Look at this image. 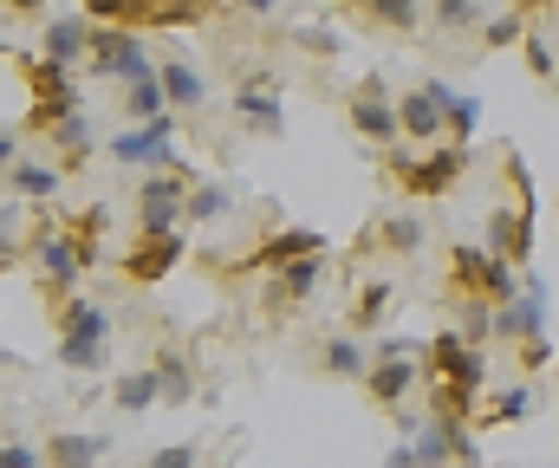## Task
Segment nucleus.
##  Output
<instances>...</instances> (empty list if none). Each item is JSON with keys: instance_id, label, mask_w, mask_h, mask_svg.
Segmentation results:
<instances>
[{"instance_id": "f257e3e1", "label": "nucleus", "mask_w": 559, "mask_h": 468, "mask_svg": "<svg viewBox=\"0 0 559 468\" xmlns=\"http://www.w3.org/2000/svg\"><path fill=\"white\" fill-rule=\"evenodd\" d=\"M228 118L248 137H286V72L267 59H241L228 72Z\"/></svg>"}, {"instance_id": "f03ea898", "label": "nucleus", "mask_w": 559, "mask_h": 468, "mask_svg": "<svg viewBox=\"0 0 559 468\" xmlns=\"http://www.w3.org/2000/svg\"><path fill=\"white\" fill-rule=\"evenodd\" d=\"M0 46H7V39H0ZM7 52H13L20 79H26V92H33L20 137H52V124L79 111V72H72V65H52L39 46H33V52H26V46H7Z\"/></svg>"}, {"instance_id": "7ed1b4c3", "label": "nucleus", "mask_w": 559, "mask_h": 468, "mask_svg": "<svg viewBox=\"0 0 559 468\" xmlns=\"http://www.w3.org/2000/svg\"><path fill=\"white\" fill-rule=\"evenodd\" d=\"M508 176H514V208H488V254L495 261H508L514 274H527V261H534V215H540V189H534V176H527V163L521 151H508Z\"/></svg>"}, {"instance_id": "20e7f679", "label": "nucleus", "mask_w": 559, "mask_h": 468, "mask_svg": "<svg viewBox=\"0 0 559 468\" xmlns=\"http://www.w3.org/2000/svg\"><path fill=\"white\" fill-rule=\"evenodd\" d=\"M52 325H59V364H66V371L92 377V371L111 364V312L98 307L92 293L59 300V307H52Z\"/></svg>"}, {"instance_id": "39448f33", "label": "nucleus", "mask_w": 559, "mask_h": 468, "mask_svg": "<svg viewBox=\"0 0 559 468\" xmlns=\"http://www.w3.org/2000/svg\"><path fill=\"white\" fill-rule=\"evenodd\" d=\"M20 254L33 261V274H39V293H46V307H59V300H72L79 293V254H72V241H66V228L46 215V221H33L26 228V241H20Z\"/></svg>"}, {"instance_id": "423d86ee", "label": "nucleus", "mask_w": 559, "mask_h": 468, "mask_svg": "<svg viewBox=\"0 0 559 468\" xmlns=\"http://www.w3.org/2000/svg\"><path fill=\"white\" fill-rule=\"evenodd\" d=\"M449 293L455 300H481V307H514L521 300V274L508 261H495L488 248H449Z\"/></svg>"}, {"instance_id": "0eeeda50", "label": "nucleus", "mask_w": 559, "mask_h": 468, "mask_svg": "<svg viewBox=\"0 0 559 468\" xmlns=\"http://www.w3.org/2000/svg\"><path fill=\"white\" fill-rule=\"evenodd\" d=\"M384 176H391L404 195L436 202V195H449V189L468 176V151H462V144H436V151H423V156L391 151V156H384Z\"/></svg>"}, {"instance_id": "6e6552de", "label": "nucleus", "mask_w": 559, "mask_h": 468, "mask_svg": "<svg viewBox=\"0 0 559 468\" xmlns=\"http://www.w3.org/2000/svg\"><path fill=\"white\" fill-rule=\"evenodd\" d=\"M345 124L371 144V151H397V137H404V124H397V98H391V79L384 72H365L358 85H352V98H345Z\"/></svg>"}, {"instance_id": "1a4fd4ad", "label": "nucleus", "mask_w": 559, "mask_h": 468, "mask_svg": "<svg viewBox=\"0 0 559 468\" xmlns=\"http://www.w3.org/2000/svg\"><path fill=\"white\" fill-rule=\"evenodd\" d=\"M306 254H325V235L319 228H274V235H261L248 254H235V261H215V274H280V267H293V261H306Z\"/></svg>"}, {"instance_id": "9d476101", "label": "nucleus", "mask_w": 559, "mask_h": 468, "mask_svg": "<svg viewBox=\"0 0 559 468\" xmlns=\"http://www.w3.org/2000/svg\"><path fill=\"white\" fill-rule=\"evenodd\" d=\"M423 351H429V384H449L462 397H481V384H488V351L481 345H468L462 332H436Z\"/></svg>"}, {"instance_id": "9b49d317", "label": "nucleus", "mask_w": 559, "mask_h": 468, "mask_svg": "<svg viewBox=\"0 0 559 468\" xmlns=\"http://www.w3.org/2000/svg\"><path fill=\"white\" fill-rule=\"evenodd\" d=\"M85 72L92 79H111V85H131V79H150L156 72V59H150L143 33H131V26H98V39L85 52Z\"/></svg>"}, {"instance_id": "f8f14e48", "label": "nucleus", "mask_w": 559, "mask_h": 468, "mask_svg": "<svg viewBox=\"0 0 559 468\" xmlns=\"http://www.w3.org/2000/svg\"><path fill=\"white\" fill-rule=\"evenodd\" d=\"M105 151L118 156L124 169H143V176H156V169H182V156H176V111H169L163 124H124V131H111Z\"/></svg>"}, {"instance_id": "ddd939ff", "label": "nucleus", "mask_w": 559, "mask_h": 468, "mask_svg": "<svg viewBox=\"0 0 559 468\" xmlns=\"http://www.w3.org/2000/svg\"><path fill=\"white\" fill-rule=\"evenodd\" d=\"M189 254V235H131L124 248V287H163Z\"/></svg>"}, {"instance_id": "4468645a", "label": "nucleus", "mask_w": 559, "mask_h": 468, "mask_svg": "<svg viewBox=\"0 0 559 468\" xmlns=\"http://www.w3.org/2000/svg\"><path fill=\"white\" fill-rule=\"evenodd\" d=\"M319 280H325V254H306V261H293V267H280V274H267V287H261V312H267V319L280 325L286 312L312 307Z\"/></svg>"}, {"instance_id": "2eb2a0df", "label": "nucleus", "mask_w": 559, "mask_h": 468, "mask_svg": "<svg viewBox=\"0 0 559 468\" xmlns=\"http://www.w3.org/2000/svg\"><path fill=\"white\" fill-rule=\"evenodd\" d=\"M92 39H98V26H92V13H46L39 20V52L52 59V65H85V52H92Z\"/></svg>"}, {"instance_id": "dca6fc26", "label": "nucleus", "mask_w": 559, "mask_h": 468, "mask_svg": "<svg viewBox=\"0 0 559 468\" xmlns=\"http://www.w3.org/2000/svg\"><path fill=\"white\" fill-rule=\"evenodd\" d=\"M59 228H66V241H72V254H79V267L92 274V267L105 261V235H111V208H105V202H85V208H72V215H59Z\"/></svg>"}, {"instance_id": "f3484780", "label": "nucleus", "mask_w": 559, "mask_h": 468, "mask_svg": "<svg viewBox=\"0 0 559 468\" xmlns=\"http://www.w3.org/2000/svg\"><path fill=\"white\" fill-rule=\"evenodd\" d=\"M423 85H429V98L442 105V144H462V151H468V137L481 131V98L455 92L449 79H423Z\"/></svg>"}, {"instance_id": "a211bd4d", "label": "nucleus", "mask_w": 559, "mask_h": 468, "mask_svg": "<svg viewBox=\"0 0 559 468\" xmlns=\"http://www.w3.org/2000/svg\"><path fill=\"white\" fill-rule=\"evenodd\" d=\"M156 79H163V98H169L176 118H195V111L209 105V79H202L189 59H156Z\"/></svg>"}, {"instance_id": "6ab92c4d", "label": "nucleus", "mask_w": 559, "mask_h": 468, "mask_svg": "<svg viewBox=\"0 0 559 468\" xmlns=\"http://www.w3.org/2000/svg\"><path fill=\"white\" fill-rule=\"evenodd\" d=\"M312 364H319L325 377H352V384H365V371H371V345H365L358 332H332V338H319Z\"/></svg>"}, {"instance_id": "aec40b11", "label": "nucleus", "mask_w": 559, "mask_h": 468, "mask_svg": "<svg viewBox=\"0 0 559 468\" xmlns=\"http://www.w3.org/2000/svg\"><path fill=\"white\" fill-rule=\"evenodd\" d=\"M417 358H384V364H371L365 371V397L378 404V410H404V397L417 391Z\"/></svg>"}, {"instance_id": "412c9836", "label": "nucleus", "mask_w": 559, "mask_h": 468, "mask_svg": "<svg viewBox=\"0 0 559 468\" xmlns=\"http://www.w3.org/2000/svg\"><path fill=\"white\" fill-rule=\"evenodd\" d=\"M59 182H66V169H59V163H33V156H20V163H13V176H7V195H13V202L46 208V202L59 195Z\"/></svg>"}, {"instance_id": "4be33fe9", "label": "nucleus", "mask_w": 559, "mask_h": 468, "mask_svg": "<svg viewBox=\"0 0 559 468\" xmlns=\"http://www.w3.org/2000/svg\"><path fill=\"white\" fill-rule=\"evenodd\" d=\"M150 364H156V377H163V404H176V410H182V404H195V397H202V391H195V364L182 358V345H176V338H163Z\"/></svg>"}, {"instance_id": "5701e85b", "label": "nucleus", "mask_w": 559, "mask_h": 468, "mask_svg": "<svg viewBox=\"0 0 559 468\" xmlns=\"http://www.w3.org/2000/svg\"><path fill=\"white\" fill-rule=\"evenodd\" d=\"M397 124H404V137H411V144H429V151L442 144V105L429 98V85H417V92H404V98H397Z\"/></svg>"}, {"instance_id": "b1692460", "label": "nucleus", "mask_w": 559, "mask_h": 468, "mask_svg": "<svg viewBox=\"0 0 559 468\" xmlns=\"http://www.w3.org/2000/svg\"><path fill=\"white\" fill-rule=\"evenodd\" d=\"M46 144L59 151V169L72 176V169H85V163H92L98 131H92V118H85V111H72V118H59V124H52V137H46Z\"/></svg>"}, {"instance_id": "393cba45", "label": "nucleus", "mask_w": 559, "mask_h": 468, "mask_svg": "<svg viewBox=\"0 0 559 468\" xmlns=\"http://www.w3.org/2000/svg\"><path fill=\"white\" fill-rule=\"evenodd\" d=\"M423 235H429V228H423L417 215H378L365 248H378V254H391V261H411V254H423Z\"/></svg>"}, {"instance_id": "a878e982", "label": "nucleus", "mask_w": 559, "mask_h": 468, "mask_svg": "<svg viewBox=\"0 0 559 468\" xmlns=\"http://www.w3.org/2000/svg\"><path fill=\"white\" fill-rule=\"evenodd\" d=\"M39 449H46V468H98L111 443H105V436H85V430H59V436H46Z\"/></svg>"}, {"instance_id": "bb28decb", "label": "nucleus", "mask_w": 559, "mask_h": 468, "mask_svg": "<svg viewBox=\"0 0 559 468\" xmlns=\"http://www.w3.org/2000/svg\"><path fill=\"white\" fill-rule=\"evenodd\" d=\"M118 111H124V124H163V118H169L163 79L150 72V79H131V85H118Z\"/></svg>"}, {"instance_id": "cd10ccee", "label": "nucleus", "mask_w": 559, "mask_h": 468, "mask_svg": "<svg viewBox=\"0 0 559 468\" xmlns=\"http://www.w3.org/2000/svg\"><path fill=\"white\" fill-rule=\"evenodd\" d=\"M267 46H293V52H306V59H338V52H345V33H338V26H312V20H299V26L267 33Z\"/></svg>"}, {"instance_id": "c85d7f7f", "label": "nucleus", "mask_w": 559, "mask_h": 468, "mask_svg": "<svg viewBox=\"0 0 559 468\" xmlns=\"http://www.w3.org/2000/svg\"><path fill=\"white\" fill-rule=\"evenodd\" d=\"M391 300H397V287H391V280H358V300H352V325H345V332L378 338V325H384Z\"/></svg>"}, {"instance_id": "c756f323", "label": "nucleus", "mask_w": 559, "mask_h": 468, "mask_svg": "<svg viewBox=\"0 0 559 468\" xmlns=\"http://www.w3.org/2000/svg\"><path fill=\"white\" fill-rule=\"evenodd\" d=\"M235 208V182H215V176H202L195 189H189V208H182V221L189 228H209V221H222Z\"/></svg>"}, {"instance_id": "7c9ffc66", "label": "nucleus", "mask_w": 559, "mask_h": 468, "mask_svg": "<svg viewBox=\"0 0 559 468\" xmlns=\"http://www.w3.org/2000/svg\"><path fill=\"white\" fill-rule=\"evenodd\" d=\"M111 404H118L124 417H138V410H150V404H163V377H156V364L124 371V377H118V391H111Z\"/></svg>"}, {"instance_id": "2f4dec72", "label": "nucleus", "mask_w": 559, "mask_h": 468, "mask_svg": "<svg viewBox=\"0 0 559 468\" xmlns=\"http://www.w3.org/2000/svg\"><path fill=\"white\" fill-rule=\"evenodd\" d=\"M371 26H384V33H417L423 20V0H352Z\"/></svg>"}, {"instance_id": "473e14b6", "label": "nucleus", "mask_w": 559, "mask_h": 468, "mask_svg": "<svg viewBox=\"0 0 559 468\" xmlns=\"http://www.w3.org/2000/svg\"><path fill=\"white\" fill-rule=\"evenodd\" d=\"M534 410V391L527 384H514V391H501V397H481V410H475V430H495V423H521Z\"/></svg>"}, {"instance_id": "72a5a7b5", "label": "nucleus", "mask_w": 559, "mask_h": 468, "mask_svg": "<svg viewBox=\"0 0 559 468\" xmlns=\"http://www.w3.org/2000/svg\"><path fill=\"white\" fill-rule=\"evenodd\" d=\"M534 33V20H521L514 7L508 13H495V20H481V52H501V46H521Z\"/></svg>"}, {"instance_id": "f704fd0d", "label": "nucleus", "mask_w": 559, "mask_h": 468, "mask_svg": "<svg viewBox=\"0 0 559 468\" xmlns=\"http://www.w3.org/2000/svg\"><path fill=\"white\" fill-rule=\"evenodd\" d=\"M429 20H436L442 39L449 33H468V26H481V0H429Z\"/></svg>"}, {"instance_id": "c9c22d12", "label": "nucleus", "mask_w": 559, "mask_h": 468, "mask_svg": "<svg viewBox=\"0 0 559 468\" xmlns=\"http://www.w3.org/2000/svg\"><path fill=\"white\" fill-rule=\"evenodd\" d=\"M521 59H527V72H534V79H547V85L559 79V52H554V39H547L540 26L521 39Z\"/></svg>"}, {"instance_id": "e433bc0d", "label": "nucleus", "mask_w": 559, "mask_h": 468, "mask_svg": "<svg viewBox=\"0 0 559 468\" xmlns=\"http://www.w3.org/2000/svg\"><path fill=\"white\" fill-rule=\"evenodd\" d=\"M0 468H46V449L26 443V436H13V443H0Z\"/></svg>"}, {"instance_id": "4c0bfd02", "label": "nucleus", "mask_w": 559, "mask_h": 468, "mask_svg": "<svg viewBox=\"0 0 559 468\" xmlns=\"http://www.w3.org/2000/svg\"><path fill=\"white\" fill-rule=\"evenodd\" d=\"M195 463H202L195 443H163V449H150V463L143 468H195Z\"/></svg>"}, {"instance_id": "58836bf2", "label": "nucleus", "mask_w": 559, "mask_h": 468, "mask_svg": "<svg viewBox=\"0 0 559 468\" xmlns=\"http://www.w3.org/2000/svg\"><path fill=\"white\" fill-rule=\"evenodd\" d=\"M514 351H521V371H527V377H534V371H547V364H554V338H547V332H540V338H521V345H514Z\"/></svg>"}, {"instance_id": "ea45409f", "label": "nucleus", "mask_w": 559, "mask_h": 468, "mask_svg": "<svg viewBox=\"0 0 559 468\" xmlns=\"http://www.w3.org/2000/svg\"><path fill=\"white\" fill-rule=\"evenodd\" d=\"M423 345L417 338H397V332H384V338H371V364H384V358H417Z\"/></svg>"}, {"instance_id": "a19ab883", "label": "nucleus", "mask_w": 559, "mask_h": 468, "mask_svg": "<svg viewBox=\"0 0 559 468\" xmlns=\"http://www.w3.org/2000/svg\"><path fill=\"white\" fill-rule=\"evenodd\" d=\"M228 13H248V20H274L280 13V0H222Z\"/></svg>"}, {"instance_id": "79ce46f5", "label": "nucleus", "mask_w": 559, "mask_h": 468, "mask_svg": "<svg viewBox=\"0 0 559 468\" xmlns=\"http://www.w3.org/2000/svg\"><path fill=\"white\" fill-rule=\"evenodd\" d=\"M20 144H26V137H20V131H0V176H13V163H20Z\"/></svg>"}, {"instance_id": "37998d69", "label": "nucleus", "mask_w": 559, "mask_h": 468, "mask_svg": "<svg viewBox=\"0 0 559 468\" xmlns=\"http://www.w3.org/2000/svg\"><path fill=\"white\" fill-rule=\"evenodd\" d=\"M0 7H7L13 20H46V7H52V0H0Z\"/></svg>"}, {"instance_id": "c03bdc74", "label": "nucleus", "mask_w": 559, "mask_h": 468, "mask_svg": "<svg viewBox=\"0 0 559 468\" xmlns=\"http://www.w3.org/2000/svg\"><path fill=\"white\" fill-rule=\"evenodd\" d=\"M514 13H521V20H547V13H554L559 20V0H514Z\"/></svg>"}, {"instance_id": "a18cd8bd", "label": "nucleus", "mask_w": 559, "mask_h": 468, "mask_svg": "<svg viewBox=\"0 0 559 468\" xmlns=\"http://www.w3.org/2000/svg\"><path fill=\"white\" fill-rule=\"evenodd\" d=\"M20 235V202H0V241H13Z\"/></svg>"}, {"instance_id": "49530a36", "label": "nucleus", "mask_w": 559, "mask_h": 468, "mask_svg": "<svg viewBox=\"0 0 559 468\" xmlns=\"http://www.w3.org/2000/svg\"><path fill=\"white\" fill-rule=\"evenodd\" d=\"M20 261H26V254H20V241H0V274H13Z\"/></svg>"}, {"instance_id": "de8ad7c7", "label": "nucleus", "mask_w": 559, "mask_h": 468, "mask_svg": "<svg viewBox=\"0 0 559 468\" xmlns=\"http://www.w3.org/2000/svg\"><path fill=\"white\" fill-rule=\"evenodd\" d=\"M222 468H235V463H222Z\"/></svg>"}]
</instances>
